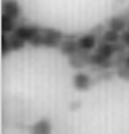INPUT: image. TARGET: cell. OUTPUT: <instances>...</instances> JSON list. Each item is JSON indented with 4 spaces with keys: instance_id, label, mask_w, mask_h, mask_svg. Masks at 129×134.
I'll list each match as a JSON object with an SVG mask.
<instances>
[{
    "instance_id": "6da1fadb",
    "label": "cell",
    "mask_w": 129,
    "mask_h": 134,
    "mask_svg": "<svg viewBox=\"0 0 129 134\" xmlns=\"http://www.w3.org/2000/svg\"><path fill=\"white\" fill-rule=\"evenodd\" d=\"M65 34L60 30L53 27H42L40 34L29 43L34 48H49V49H59Z\"/></svg>"
},
{
    "instance_id": "9a60e30c",
    "label": "cell",
    "mask_w": 129,
    "mask_h": 134,
    "mask_svg": "<svg viewBox=\"0 0 129 134\" xmlns=\"http://www.w3.org/2000/svg\"><path fill=\"white\" fill-rule=\"evenodd\" d=\"M9 39H10V42H11L13 51H21V50H23L26 47V42L24 40L18 38V36L15 35L14 33L9 34Z\"/></svg>"
},
{
    "instance_id": "30bf717a",
    "label": "cell",
    "mask_w": 129,
    "mask_h": 134,
    "mask_svg": "<svg viewBox=\"0 0 129 134\" xmlns=\"http://www.w3.org/2000/svg\"><path fill=\"white\" fill-rule=\"evenodd\" d=\"M52 124L49 118H41L29 127V134H51Z\"/></svg>"
},
{
    "instance_id": "7402d4cb",
    "label": "cell",
    "mask_w": 129,
    "mask_h": 134,
    "mask_svg": "<svg viewBox=\"0 0 129 134\" xmlns=\"http://www.w3.org/2000/svg\"><path fill=\"white\" fill-rule=\"evenodd\" d=\"M127 30H129V23H128V27H127Z\"/></svg>"
},
{
    "instance_id": "3957f363",
    "label": "cell",
    "mask_w": 129,
    "mask_h": 134,
    "mask_svg": "<svg viewBox=\"0 0 129 134\" xmlns=\"http://www.w3.org/2000/svg\"><path fill=\"white\" fill-rule=\"evenodd\" d=\"M22 12H23V9L17 0H2L1 14L18 21L22 16Z\"/></svg>"
},
{
    "instance_id": "5bb4252c",
    "label": "cell",
    "mask_w": 129,
    "mask_h": 134,
    "mask_svg": "<svg viewBox=\"0 0 129 134\" xmlns=\"http://www.w3.org/2000/svg\"><path fill=\"white\" fill-rule=\"evenodd\" d=\"M13 52V47L11 42L9 39V34H1V56L6 57L8 55H10Z\"/></svg>"
},
{
    "instance_id": "5b68a950",
    "label": "cell",
    "mask_w": 129,
    "mask_h": 134,
    "mask_svg": "<svg viewBox=\"0 0 129 134\" xmlns=\"http://www.w3.org/2000/svg\"><path fill=\"white\" fill-rule=\"evenodd\" d=\"M72 86L78 91H87L93 86V79L87 73L77 72L72 76Z\"/></svg>"
},
{
    "instance_id": "7a4b0ae2",
    "label": "cell",
    "mask_w": 129,
    "mask_h": 134,
    "mask_svg": "<svg viewBox=\"0 0 129 134\" xmlns=\"http://www.w3.org/2000/svg\"><path fill=\"white\" fill-rule=\"evenodd\" d=\"M41 26L33 25V24H21L16 27L14 34L17 35L18 38L24 40L26 43H31L36 36L41 32Z\"/></svg>"
},
{
    "instance_id": "44dd1931",
    "label": "cell",
    "mask_w": 129,
    "mask_h": 134,
    "mask_svg": "<svg viewBox=\"0 0 129 134\" xmlns=\"http://www.w3.org/2000/svg\"><path fill=\"white\" fill-rule=\"evenodd\" d=\"M125 64L127 65L128 67H129V55H127V58H126V62H125Z\"/></svg>"
},
{
    "instance_id": "52a82bcc",
    "label": "cell",
    "mask_w": 129,
    "mask_h": 134,
    "mask_svg": "<svg viewBox=\"0 0 129 134\" xmlns=\"http://www.w3.org/2000/svg\"><path fill=\"white\" fill-rule=\"evenodd\" d=\"M77 43H78V47L81 50L90 52L91 50H93L97 47L99 38L95 34H93L92 32H88V33H85V34L78 36Z\"/></svg>"
},
{
    "instance_id": "d6986e66",
    "label": "cell",
    "mask_w": 129,
    "mask_h": 134,
    "mask_svg": "<svg viewBox=\"0 0 129 134\" xmlns=\"http://www.w3.org/2000/svg\"><path fill=\"white\" fill-rule=\"evenodd\" d=\"M79 107H81V102L79 101H75V102H71V105H70V110H76V109H78Z\"/></svg>"
},
{
    "instance_id": "4fadbf2b",
    "label": "cell",
    "mask_w": 129,
    "mask_h": 134,
    "mask_svg": "<svg viewBox=\"0 0 129 134\" xmlns=\"http://www.w3.org/2000/svg\"><path fill=\"white\" fill-rule=\"evenodd\" d=\"M100 39H101V41L114 44V43H118L121 41V33L114 31V30H111V29H107Z\"/></svg>"
},
{
    "instance_id": "9c48e42d",
    "label": "cell",
    "mask_w": 129,
    "mask_h": 134,
    "mask_svg": "<svg viewBox=\"0 0 129 134\" xmlns=\"http://www.w3.org/2000/svg\"><path fill=\"white\" fill-rule=\"evenodd\" d=\"M100 69H110L115 67L114 58H105V57L99 55V53H91V65Z\"/></svg>"
},
{
    "instance_id": "ac0fdd59",
    "label": "cell",
    "mask_w": 129,
    "mask_h": 134,
    "mask_svg": "<svg viewBox=\"0 0 129 134\" xmlns=\"http://www.w3.org/2000/svg\"><path fill=\"white\" fill-rule=\"evenodd\" d=\"M121 42L127 48H129V30H126V31L121 32Z\"/></svg>"
},
{
    "instance_id": "e0dca14e",
    "label": "cell",
    "mask_w": 129,
    "mask_h": 134,
    "mask_svg": "<svg viewBox=\"0 0 129 134\" xmlns=\"http://www.w3.org/2000/svg\"><path fill=\"white\" fill-rule=\"evenodd\" d=\"M105 30H107V29H105V26L103 24H97V25H95L90 32H92L93 34H95L97 38H101L102 34L105 32Z\"/></svg>"
},
{
    "instance_id": "ba28073f",
    "label": "cell",
    "mask_w": 129,
    "mask_h": 134,
    "mask_svg": "<svg viewBox=\"0 0 129 134\" xmlns=\"http://www.w3.org/2000/svg\"><path fill=\"white\" fill-rule=\"evenodd\" d=\"M129 21L122 14L120 15H113L110 18L107 19V29L114 30L119 33L126 31V29L128 27Z\"/></svg>"
},
{
    "instance_id": "8fae6325",
    "label": "cell",
    "mask_w": 129,
    "mask_h": 134,
    "mask_svg": "<svg viewBox=\"0 0 129 134\" xmlns=\"http://www.w3.org/2000/svg\"><path fill=\"white\" fill-rule=\"evenodd\" d=\"M99 55L105 57V58H113V57L117 55V48H115V43L112 44V43H108L104 41H99L97 47H96V51H95Z\"/></svg>"
},
{
    "instance_id": "ffe728a7",
    "label": "cell",
    "mask_w": 129,
    "mask_h": 134,
    "mask_svg": "<svg viewBox=\"0 0 129 134\" xmlns=\"http://www.w3.org/2000/svg\"><path fill=\"white\" fill-rule=\"evenodd\" d=\"M122 15H124L125 17H126V18H127L128 21H129V8H128V9H126L125 13H122Z\"/></svg>"
},
{
    "instance_id": "2e32d148",
    "label": "cell",
    "mask_w": 129,
    "mask_h": 134,
    "mask_svg": "<svg viewBox=\"0 0 129 134\" xmlns=\"http://www.w3.org/2000/svg\"><path fill=\"white\" fill-rule=\"evenodd\" d=\"M115 75H117L119 79L124 80V81H129V67L126 65V64L117 67V69H115Z\"/></svg>"
},
{
    "instance_id": "7c38bea8",
    "label": "cell",
    "mask_w": 129,
    "mask_h": 134,
    "mask_svg": "<svg viewBox=\"0 0 129 134\" xmlns=\"http://www.w3.org/2000/svg\"><path fill=\"white\" fill-rule=\"evenodd\" d=\"M17 21L13 19L8 16L1 14V33L4 34H11L15 32L16 27H17Z\"/></svg>"
},
{
    "instance_id": "277c9868",
    "label": "cell",
    "mask_w": 129,
    "mask_h": 134,
    "mask_svg": "<svg viewBox=\"0 0 129 134\" xmlns=\"http://www.w3.org/2000/svg\"><path fill=\"white\" fill-rule=\"evenodd\" d=\"M68 65L74 69H82L86 66L91 65V53L79 49L77 53L68 57Z\"/></svg>"
},
{
    "instance_id": "8992f818",
    "label": "cell",
    "mask_w": 129,
    "mask_h": 134,
    "mask_svg": "<svg viewBox=\"0 0 129 134\" xmlns=\"http://www.w3.org/2000/svg\"><path fill=\"white\" fill-rule=\"evenodd\" d=\"M59 50H60V52L62 55H65L67 57H70L72 55H75V53H77L79 51L77 38L74 34H71V35L65 34V38L62 40L60 47H59Z\"/></svg>"
}]
</instances>
